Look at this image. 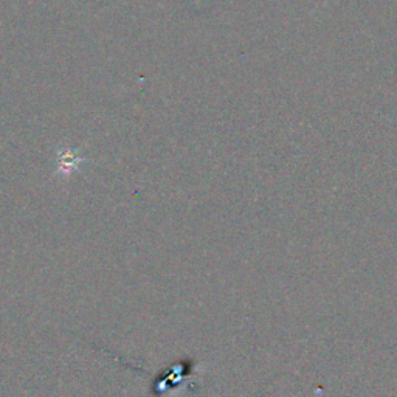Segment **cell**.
I'll use <instances>...</instances> for the list:
<instances>
[{
    "mask_svg": "<svg viewBox=\"0 0 397 397\" xmlns=\"http://www.w3.org/2000/svg\"><path fill=\"white\" fill-rule=\"evenodd\" d=\"M84 158L76 155V151L74 149H67L60 155V171L61 172H69L76 169L79 163H81Z\"/></svg>",
    "mask_w": 397,
    "mask_h": 397,
    "instance_id": "6da1fadb",
    "label": "cell"
}]
</instances>
